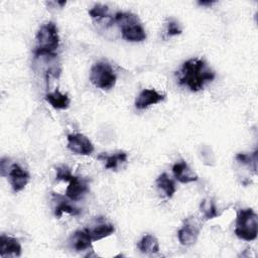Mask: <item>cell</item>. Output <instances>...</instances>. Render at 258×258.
<instances>
[{"instance_id": "obj_1", "label": "cell", "mask_w": 258, "mask_h": 258, "mask_svg": "<svg viewBox=\"0 0 258 258\" xmlns=\"http://www.w3.org/2000/svg\"><path fill=\"white\" fill-rule=\"evenodd\" d=\"M216 75L201 58H190L183 62L179 72V84L186 86L190 91L202 90L207 82L215 79Z\"/></svg>"}, {"instance_id": "obj_2", "label": "cell", "mask_w": 258, "mask_h": 258, "mask_svg": "<svg viewBox=\"0 0 258 258\" xmlns=\"http://www.w3.org/2000/svg\"><path fill=\"white\" fill-rule=\"evenodd\" d=\"M59 45V36L56 25L49 21L42 24L36 33V47L33 51L35 57L45 54H55Z\"/></svg>"}, {"instance_id": "obj_3", "label": "cell", "mask_w": 258, "mask_h": 258, "mask_svg": "<svg viewBox=\"0 0 258 258\" xmlns=\"http://www.w3.org/2000/svg\"><path fill=\"white\" fill-rule=\"evenodd\" d=\"M234 233L245 241H253L257 238L258 219L252 209H242L238 212Z\"/></svg>"}, {"instance_id": "obj_4", "label": "cell", "mask_w": 258, "mask_h": 258, "mask_svg": "<svg viewBox=\"0 0 258 258\" xmlns=\"http://www.w3.org/2000/svg\"><path fill=\"white\" fill-rule=\"evenodd\" d=\"M55 170L57 180L69 181V185L66 189V196L70 200L79 201L89 191L88 181L80 176L73 175L66 165L56 167Z\"/></svg>"}, {"instance_id": "obj_5", "label": "cell", "mask_w": 258, "mask_h": 258, "mask_svg": "<svg viewBox=\"0 0 258 258\" xmlns=\"http://www.w3.org/2000/svg\"><path fill=\"white\" fill-rule=\"evenodd\" d=\"M90 81L99 89L109 90L116 84V75L108 62L98 61L91 68Z\"/></svg>"}, {"instance_id": "obj_6", "label": "cell", "mask_w": 258, "mask_h": 258, "mask_svg": "<svg viewBox=\"0 0 258 258\" xmlns=\"http://www.w3.org/2000/svg\"><path fill=\"white\" fill-rule=\"evenodd\" d=\"M68 148L78 155H90L94 151V145L91 140L81 133L68 135Z\"/></svg>"}, {"instance_id": "obj_7", "label": "cell", "mask_w": 258, "mask_h": 258, "mask_svg": "<svg viewBox=\"0 0 258 258\" xmlns=\"http://www.w3.org/2000/svg\"><path fill=\"white\" fill-rule=\"evenodd\" d=\"M201 231V226L191 219L184 221L183 226L177 231V238L181 245L189 246L196 243Z\"/></svg>"}, {"instance_id": "obj_8", "label": "cell", "mask_w": 258, "mask_h": 258, "mask_svg": "<svg viewBox=\"0 0 258 258\" xmlns=\"http://www.w3.org/2000/svg\"><path fill=\"white\" fill-rule=\"evenodd\" d=\"M8 176L12 189L15 192L21 191L25 187L30 178L29 173L17 163H12L10 170L8 172Z\"/></svg>"}, {"instance_id": "obj_9", "label": "cell", "mask_w": 258, "mask_h": 258, "mask_svg": "<svg viewBox=\"0 0 258 258\" xmlns=\"http://www.w3.org/2000/svg\"><path fill=\"white\" fill-rule=\"evenodd\" d=\"M165 95L159 94L154 89H144L142 90L135 100V107L139 110L146 109L151 105H155L163 101Z\"/></svg>"}, {"instance_id": "obj_10", "label": "cell", "mask_w": 258, "mask_h": 258, "mask_svg": "<svg viewBox=\"0 0 258 258\" xmlns=\"http://www.w3.org/2000/svg\"><path fill=\"white\" fill-rule=\"evenodd\" d=\"M21 255V245L19 241L10 236L1 235L0 237V256L18 257Z\"/></svg>"}, {"instance_id": "obj_11", "label": "cell", "mask_w": 258, "mask_h": 258, "mask_svg": "<svg viewBox=\"0 0 258 258\" xmlns=\"http://www.w3.org/2000/svg\"><path fill=\"white\" fill-rule=\"evenodd\" d=\"M172 172L174 177L181 183H188L198 180L199 176L196 172H194L187 163L183 160H180L173 164Z\"/></svg>"}, {"instance_id": "obj_12", "label": "cell", "mask_w": 258, "mask_h": 258, "mask_svg": "<svg viewBox=\"0 0 258 258\" xmlns=\"http://www.w3.org/2000/svg\"><path fill=\"white\" fill-rule=\"evenodd\" d=\"M92 238L89 230L76 231L70 238V244L76 251L88 250L92 245Z\"/></svg>"}, {"instance_id": "obj_13", "label": "cell", "mask_w": 258, "mask_h": 258, "mask_svg": "<svg viewBox=\"0 0 258 258\" xmlns=\"http://www.w3.org/2000/svg\"><path fill=\"white\" fill-rule=\"evenodd\" d=\"M121 33H122V37L125 40L132 41V42L143 41L146 38V32L143 26L141 25V22L122 28Z\"/></svg>"}, {"instance_id": "obj_14", "label": "cell", "mask_w": 258, "mask_h": 258, "mask_svg": "<svg viewBox=\"0 0 258 258\" xmlns=\"http://www.w3.org/2000/svg\"><path fill=\"white\" fill-rule=\"evenodd\" d=\"M45 100L51 105L52 108L58 110H64L70 107L71 100L67 94L60 93L58 90H55L52 93L45 95Z\"/></svg>"}, {"instance_id": "obj_15", "label": "cell", "mask_w": 258, "mask_h": 258, "mask_svg": "<svg viewBox=\"0 0 258 258\" xmlns=\"http://www.w3.org/2000/svg\"><path fill=\"white\" fill-rule=\"evenodd\" d=\"M137 246L139 250L144 254H155L159 251L158 240L150 234L143 236Z\"/></svg>"}, {"instance_id": "obj_16", "label": "cell", "mask_w": 258, "mask_h": 258, "mask_svg": "<svg viewBox=\"0 0 258 258\" xmlns=\"http://www.w3.org/2000/svg\"><path fill=\"white\" fill-rule=\"evenodd\" d=\"M156 184H157L158 188H160L168 199L172 198L176 191L174 181L165 172L161 173L156 178Z\"/></svg>"}, {"instance_id": "obj_17", "label": "cell", "mask_w": 258, "mask_h": 258, "mask_svg": "<svg viewBox=\"0 0 258 258\" xmlns=\"http://www.w3.org/2000/svg\"><path fill=\"white\" fill-rule=\"evenodd\" d=\"M115 231V227L112 224H100L98 226H96L94 229L89 230L91 238L93 241H98L101 240L103 238H106L110 235H112Z\"/></svg>"}, {"instance_id": "obj_18", "label": "cell", "mask_w": 258, "mask_h": 258, "mask_svg": "<svg viewBox=\"0 0 258 258\" xmlns=\"http://www.w3.org/2000/svg\"><path fill=\"white\" fill-rule=\"evenodd\" d=\"M114 21L118 24V26L121 29L132 24L140 23L138 16L131 12H117L114 16Z\"/></svg>"}, {"instance_id": "obj_19", "label": "cell", "mask_w": 258, "mask_h": 258, "mask_svg": "<svg viewBox=\"0 0 258 258\" xmlns=\"http://www.w3.org/2000/svg\"><path fill=\"white\" fill-rule=\"evenodd\" d=\"M99 158L104 159L106 161V168L108 169H116L119 164L127 161V153L126 152H118L114 155H100Z\"/></svg>"}, {"instance_id": "obj_20", "label": "cell", "mask_w": 258, "mask_h": 258, "mask_svg": "<svg viewBox=\"0 0 258 258\" xmlns=\"http://www.w3.org/2000/svg\"><path fill=\"white\" fill-rule=\"evenodd\" d=\"M200 211L201 213H203L205 220L214 219L219 215L216 204L212 199L203 200L200 205Z\"/></svg>"}, {"instance_id": "obj_21", "label": "cell", "mask_w": 258, "mask_h": 258, "mask_svg": "<svg viewBox=\"0 0 258 258\" xmlns=\"http://www.w3.org/2000/svg\"><path fill=\"white\" fill-rule=\"evenodd\" d=\"M63 213H68L72 216H77V215L80 214V210L71 206L67 201L62 200L61 197H60V201L57 203V205L55 207L54 215H55L56 218H60Z\"/></svg>"}, {"instance_id": "obj_22", "label": "cell", "mask_w": 258, "mask_h": 258, "mask_svg": "<svg viewBox=\"0 0 258 258\" xmlns=\"http://www.w3.org/2000/svg\"><path fill=\"white\" fill-rule=\"evenodd\" d=\"M108 12H109V7L103 4H96L93 8L89 10L90 16L97 21H100L104 18H110V16L108 15Z\"/></svg>"}, {"instance_id": "obj_23", "label": "cell", "mask_w": 258, "mask_h": 258, "mask_svg": "<svg viewBox=\"0 0 258 258\" xmlns=\"http://www.w3.org/2000/svg\"><path fill=\"white\" fill-rule=\"evenodd\" d=\"M236 159L237 161H239L242 164H247L249 166H251V164L253 163V165L256 167V163H257V151H255L253 153V155H249L246 153H239L236 155Z\"/></svg>"}, {"instance_id": "obj_24", "label": "cell", "mask_w": 258, "mask_h": 258, "mask_svg": "<svg viewBox=\"0 0 258 258\" xmlns=\"http://www.w3.org/2000/svg\"><path fill=\"white\" fill-rule=\"evenodd\" d=\"M181 33V28L175 20H169L167 23V35L173 36Z\"/></svg>"}, {"instance_id": "obj_25", "label": "cell", "mask_w": 258, "mask_h": 258, "mask_svg": "<svg viewBox=\"0 0 258 258\" xmlns=\"http://www.w3.org/2000/svg\"><path fill=\"white\" fill-rule=\"evenodd\" d=\"M12 164H9V159L7 157H3L0 161V169H1V174L3 176H8V172L10 170Z\"/></svg>"}, {"instance_id": "obj_26", "label": "cell", "mask_w": 258, "mask_h": 258, "mask_svg": "<svg viewBox=\"0 0 258 258\" xmlns=\"http://www.w3.org/2000/svg\"><path fill=\"white\" fill-rule=\"evenodd\" d=\"M198 3H199V5H202V6H206V5L210 6V5L214 4L215 1H199Z\"/></svg>"}]
</instances>
